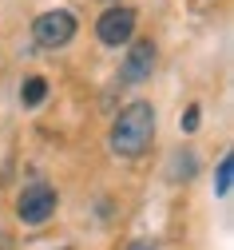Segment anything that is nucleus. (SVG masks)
Here are the masks:
<instances>
[{
  "label": "nucleus",
  "mask_w": 234,
  "mask_h": 250,
  "mask_svg": "<svg viewBox=\"0 0 234 250\" xmlns=\"http://www.w3.org/2000/svg\"><path fill=\"white\" fill-rule=\"evenodd\" d=\"M151 139H155V107L143 100L127 104L111 123V151L123 159H139L151 147Z\"/></svg>",
  "instance_id": "1"
},
{
  "label": "nucleus",
  "mask_w": 234,
  "mask_h": 250,
  "mask_svg": "<svg viewBox=\"0 0 234 250\" xmlns=\"http://www.w3.org/2000/svg\"><path fill=\"white\" fill-rule=\"evenodd\" d=\"M72 36H76V16L68 8L40 12L36 24H32V40H36V48H44V52H56L64 44H72Z\"/></svg>",
  "instance_id": "2"
},
{
  "label": "nucleus",
  "mask_w": 234,
  "mask_h": 250,
  "mask_svg": "<svg viewBox=\"0 0 234 250\" xmlns=\"http://www.w3.org/2000/svg\"><path fill=\"white\" fill-rule=\"evenodd\" d=\"M56 191L48 183H32V187H24V195H20V203H16V214H20V223H32V227H40V223H48V218L56 214Z\"/></svg>",
  "instance_id": "3"
},
{
  "label": "nucleus",
  "mask_w": 234,
  "mask_h": 250,
  "mask_svg": "<svg viewBox=\"0 0 234 250\" xmlns=\"http://www.w3.org/2000/svg\"><path fill=\"white\" fill-rule=\"evenodd\" d=\"M95 36L104 40L107 48L127 44L131 36H135V8H127V4H111L104 16L95 20Z\"/></svg>",
  "instance_id": "4"
},
{
  "label": "nucleus",
  "mask_w": 234,
  "mask_h": 250,
  "mask_svg": "<svg viewBox=\"0 0 234 250\" xmlns=\"http://www.w3.org/2000/svg\"><path fill=\"white\" fill-rule=\"evenodd\" d=\"M151 72H155V44L151 40H135L127 48V56H123L119 76H123V83H143V80H151Z\"/></svg>",
  "instance_id": "5"
},
{
  "label": "nucleus",
  "mask_w": 234,
  "mask_h": 250,
  "mask_svg": "<svg viewBox=\"0 0 234 250\" xmlns=\"http://www.w3.org/2000/svg\"><path fill=\"white\" fill-rule=\"evenodd\" d=\"M44 96H48V80H44V76H28V80H24V87H20L24 107H40V104H44Z\"/></svg>",
  "instance_id": "6"
},
{
  "label": "nucleus",
  "mask_w": 234,
  "mask_h": 250,
  "mask_svg": "<svg viewBox=\"0 0 234 250\" xmlns=\"http://www.w3.org/2000/svg\"><path fill=\"white\" fill-rule=\"evenodd\" d=\"M230 175H234V155H222V159H218V175H214V191L222 199L230 195Z\"/></svg>",
  "instance_id": "7"
},
{
  "label": "nucleus",
  "mask_w": 234,
  "mask_h": 250,
  "mask_svg": "<svg viewBox=\"0 0 234 250\" xmlns=\"http://www.w3.org/2000/svg\"><path fill=\"white\" fill-rule=\"evenodd\" d=\"M183 131H198V107H187V115H183Z\"/></svg>",
  "instance_id": "8"
},
{
  "label": "nucleus",
  "mask_w": 234,
  "mask_h": 250,
  "mask_svg": "<svg viewBox=\"0 0 234 250\" xmlns=\"http://www.w3.org/2000/svg\"><path fill=\"white\" fill-rule=\"evenodd\" d=\"M127 250H155L147 238H135V242H127Z\"/></svg>",
  "instance_id": "9"
}]
</instances>
